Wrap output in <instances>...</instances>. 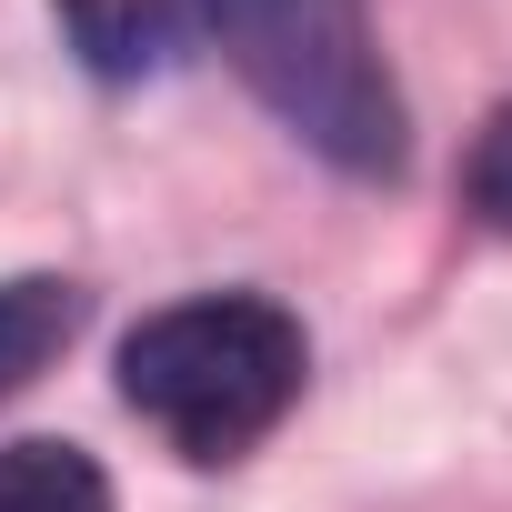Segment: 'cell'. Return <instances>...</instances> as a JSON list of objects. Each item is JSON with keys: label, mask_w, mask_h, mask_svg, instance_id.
I'll return each mask as SVG.
<instances>
[{"label": "cell", "mask_w": 512, "mask_h": 512, "mask_svg": "<svg viewBox=\"0 0 512 512\" xmlns=\"http://www.w3.org/2000/svg\"><path fill=\"white\" fill-rule=\"evenodd\" d=\"M71 332H81V292L71 282H51V272L0 282V402H11L21 382H41Z\"/></svg>", "instance_id": "cell-4"}, {"label": "cell", "mask_w": 512, "mask_h": 512, "mask_svg": "<svg viewBox=\"0 0 512 512\" xmlns=\"http://www.w3.org/2000/svg\"><path fill=\"white\" fill-rule=\"evenodd\" d=\"M0 512H111V472L81 442H0Z\"/></svg>", "instance_id": "cell-5"}, {"label": "cell", "mask_w": 512, "mask_h": 512, "mask_svg": "<svg viewBox=\"0 0 512 512\" xmlns=\"http://www.w3.org/2000/svg\"><path fill=\"white\" fill-rule=\"evenodd\" d=\"M231 71L262 91L332 171L392 181L402 171V91L362 31V0H201Z\"/></svg>", "instance_id": "cell-2"}, {"label": "cell", "mask_w": 512, "mask_h": 512, "mask_svg": "<svg viewBox=\"0 0 512 512\" xmlns=\"http://www.w3.org/2000/svg\"><path fill=\"white\" fill-rule=\"evenodd\" d=\"M462 191H472V211L492 221V231H512V101L482 121V141H472V171H462Z\"/></svg>", "instance_id": "cell-6"}, {"label": "cell", "mask_w": 512, "mask_h": 512, "mask_svg": "<svg viewBox=\"0 0 512 512\" xmlns=\"http://www.w3.org/2000/svg\"><path fill=\"white\" fill-rule=\"evenodd\" d=\"M61 31L101 81H141L181 51V11L171 0H61Z\"/></svg>", "instance_id": "cell-3"}, {"label": "cell", "mask_w": 512, "mask_h": 512, "mask_svg": "<svg viewBox=\"0 0 512 512\" xmlns=\"http://www.w3.org/2000/svg\"><path fill=\"white\" fill-rule=\"evenodd\" d=\"M302 372H312V342L262 292L171 302L121 342V402L141 422H161L171 452H191V462H241L302 402Z\"/></svg>", "instance_id": "cell-1"}]
</instances>
